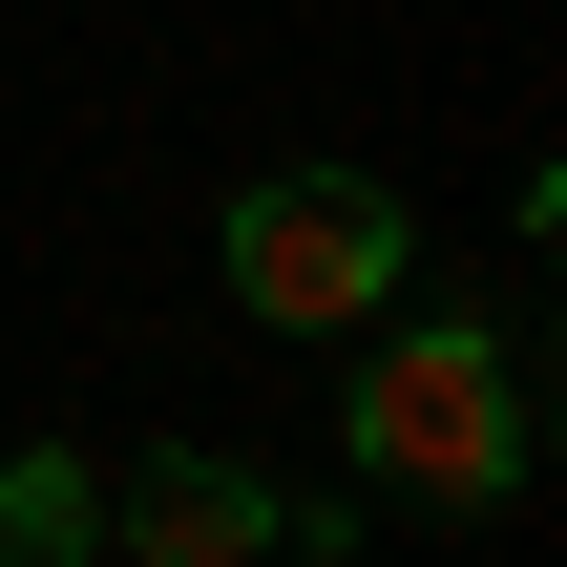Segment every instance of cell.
Wrapping results in <instances>:
<instances>
[{
    "label": "cell",
    "instance_id": "1",
    "mask_svg": "<svg viewBox=\"0 0 567 567\" xmlns=\"http://www.w3.org/2000/svg\"><path fill=\"white\" fill-rule=\"evenodd\" d=\"M337 442H358V484H379V505L505 526V505H526V358H505V316L358 337V400H337Z\"/></svg>",
    "mask_w": 567,
    "mask_h": 567
},
{
    "label": "cell",
    "instance_id": "2",
    "mask_svg": "<svg viewBox=\"0 0 567 567\" xmlns=\"http://www.w3.org/2000/svg\"><path fill=\"white\" fill-rule=\"evenodd\" d=\"M400 274H421V210H400L379 168H252V189H231V295H252L274 337L400 316Z\"/></svg>",
    "mask_w": 567,
    "mask_h": 567
},
{
    "label": "cell",
    "instance_id": "3",
    "mask_svg": "<svg viewBox=\"0 0 567 567\" xmlns=\"http://www.w3.org/2000/svg\"><path fill=\"white\" fill-rule=\"evenodd\" d=\"M105 547L126 567H274V484H252L231 442H168V463L105 484Z\"/></svg>",
    "mask_w": 567,
    "mask_h": 567
},
{
    "label": "cell",
    "instance_id": "4",
    "mask_svg": "<svg viewBox=\"0 0 567 567\" xmlns=\"http://www.w3.org/2000/svg\"><path fill=\"white\" fill-rule=\"evenodd\" d=\"M0 567H105V463L0 442Z\"/></svg>",
    "mask_w": 567,
    "mask_h": 567
},
{
    "label": "cell",
    "instance_id": "5",
    "mask_svg": "<svg viewBox=\"0 0 567 567\" xmlns=\"http://www.w3.org/2000/svg\"><path fill=\"white\" fill-rule=\"evenodd\" d=\"M274 567H358V547H337V526H316V547H274Z\"/></svg>",
    "mask_w": 567,
    "mask_h": 567
}]
</instances>
